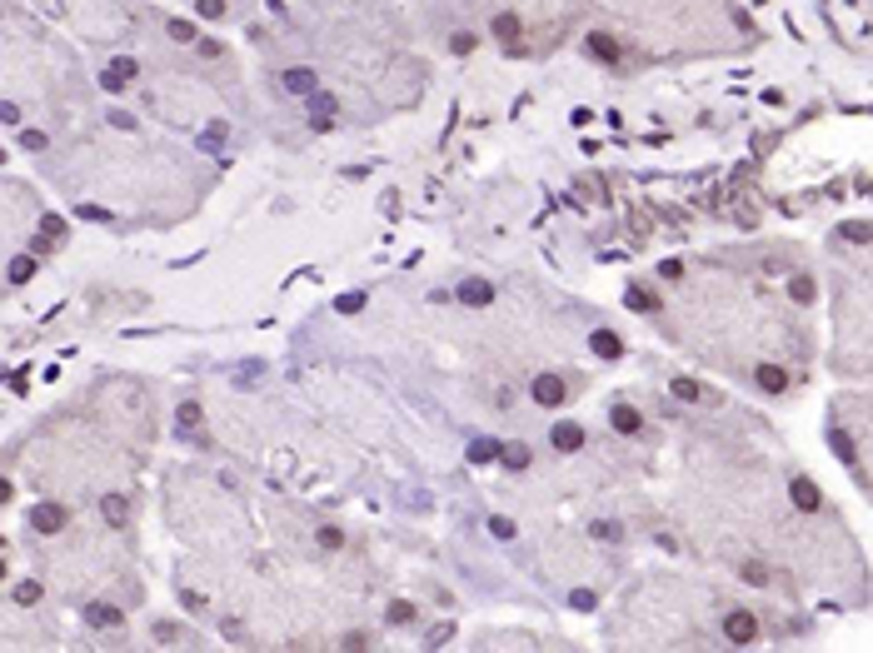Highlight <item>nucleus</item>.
<instances>
[{
	"label": "nucleus",
	"mask_w": 873,
	"mask_h": 653,
	"mask_svg": "<svg viewBox=\"0 0 873 653\" xmlns=\"http://www.w3.org/2000/svg\"><path fill=\"white\" fill-rule=\"evenodd\" d=\"M829 449H834V454H839L843 464H853V459H858V454H853V439H848L843 429H834V434H829Z\"/></svg>",
	"instance_id": "a878e982"
},
{
	"label": "nucleus",
	"mask_w": 873,
	"mask_h": 653,
	"mask_svg": "<svg viewBox=\"0 0 873 653\" xmlns=\"http://www.w3.org/2000/svg\"><path fill=\"white\" fill-rule=\"evenodd\" d=\"M529 394H534V404H544V409H559V404H569V384L559 374H539L534 384H529Z\"/></svg>",
	"instance_id": "f03ea898"
},
{
	"label": "nucleus",
	"mask_w": 873,
	"mask_h": 653,
	"mask_svg": "<svg viewBox=\"0 0 873 653\" xmlns=\"http://www.w3.org/2000/svg\"><path fill=\"white\" fill-rule=\"evenodd\" d=\"M499 464H504V469H529V449H524V444H504V449H499Z\"/></svg>",
	"instance_id": "393cba45"
},
{
	"label": "nucleus",
	"mask_w": 873,
	"mask_h": 653,
	"mask_svg": "<svg viewBox=\"0 0 873 653\" xmlns=\"http://www.w3.org/2000/svg\"><path fill=\"white\" fill-rule=\"evenodd\" d=\"M489 534H495V538H514V519H489Z\"/></svg>",
	"instance_id": "c9c22d12"
},
{
	"label": "nucleus",
	"mask_w": 873,
	"mask_h": 653,
	"mask_svg": "<svg viewBox=\"0 0 873 653\" xmlns=\"http://www.w3.org/2000/svg\"><path fill=\"white\" fill-rule=\"evenodd\" d=\"M569 604H574L579 614H589V609H594V588H574V593H569Z\"/></svg>",
	"instance_id": "473e14b6"
},
{
	"label": "nucleus",
	"mask_w": 873,
	"mask_h": 653,
	"mask_svg": "<svg viewBox=\"0 0 873 653\" xmlns=\"http://www.w3.org/2000/svg\"><path fill=\"white\" fill-rule=\"evenodd\" d=\"M110 125H115V130H135V115H125V110H110Z\"/></svg>",
	"instance_id": "a18cd8bd"
},
{
	"label": "nucleus",
	"mask_w": 873,
	"mask_h": 653,
	"mask_svg": "<svg viewBox=\"0 0 873 653\" xmlns=\"http://www.w3.org/2000/svg\"><path fill=\"white\" fill-rule=\"evenodd\" d=\"M589 349H594L599 359H619V354H624V344H619L614 330H594V335H589Z\"/></svg>",
	"instance_id": "9b49d317"
},
{
	"label": "nucleus",
	"mask_w": 873,
	"mask_h": 653,
	"mask_svg": "<svg viewBox=\"0 0 873 653\" xmlns=\"http://www.w3.org/2000/svg\"><path fill=\"white\" fill-rule=\"evenodd\" d=\"M200 15L205 20H220L225 15V0H200Z\"/></svg>",
	"instance_id": "e433bc0d"
},
{
	"label": "nucleus",
	"mask_w": 873,
	"mask_h": 653,
	"mask_svg": "<svg viewBox=\"0 0 873 653\" xmlns=\"http://www.w3.org/2000/svg\"><path fill=\"white\" fill-rule=\"evenodd\" d=\"M669 394H674V399H684V404H703V384H699V379H689V374H679V379H674V384H669Z\"/></svg>",
	"instance_id": "a211bd4d"
},
{
	"label": "nucleus",
	"mask_w": 873,
	"mask_h": 653,
	"mask_svg": "<svg viewBox=\"0 0 873 653\" xmlns=\"http://www.w3.org/2000/svg\"><path fill=\"white\" fill-rule=\"evenodd\" d=\"M753 379H758V389H769V394H784V389H789V374H784L779 364H758Z\"/></svg>",
	"instance_id": "f8f14e48"
},
{
	"label": "nucleus",
	"mask_w": 873,
	"mask_h": 653,
	"mask_svg": "<svg viewBox=\"0 0 873 653\" xmlns=\"http://www.w3.org/2000/svg\"><path fill=\"white\" fill-rule=\"evenodd\" d=\"M589 534H594V538H609V543H614V538H624V524H609V519H599Z\"/></svg>",
	"instance_id": "cd10ccee"
},
{
	"label": "nucleus",
	"mask_w": 873,
	"mask_h": 653,
	"mask_svg": "<svg viewBox=\"0 0 873 653\" xmlns=\"http://www.w3.org/2000/svg\"><path fill=\"white\" fill-rule=\"evenodd\" d=\"M414 619V604H390V623H409Z\"/></svg>",
	"instance_id": "58836bf2"
},
{
	"label": "nucleus",
	"mask_w": 873,
	"mask_h": 653,
	"mask_svg": "<svg viewBox=\"0 0 873 653\" xmlns=\"http://www.w3.org/2000/svg\"><path fill=\"white\" fill-rule=\"evenodd\" d=\"M0 120H6V125H20V105L6 100V105H0Z\"/></svg>",
	"instance_id": "a19ab883"
},
{
	"label": "nucleus",
	"mask_w": 873,
	"mask_h": 653,
	"mask_svg": "<svg viewBox=\"0 0 873 653\" xmlns=\"http://www.w3.org/2000/svg\"><path fill=\"white\" fill-rule=\"evenodd\" d=\"M624 304H629V309H644V314H654V309H659V299H654L649 290H639V285H629V295H624Z\"/></svg>",
	"instance_id": "4be33fe9"
},
{
	"label": "nucleus",
	"mask_w": 873,
	"mask_h": 653,
	"mask_svg": "<svg viewBox=\"0 0 873 653\" xmlns=\"http://www.w3.org/2000/svg\"><path fill=\"white\" fill-rule=\"evenodd\" d=\"M335 110H340V105H335L330 90H314V95H310V125H314V130H330V125H335Z\"/></svg>",
	"instance_id": "20e7f679"
},
{
	"label": "nucleus",
	"mask_w": 873,
	"mask_h": 653,
	"mask_svg": "<svg viewBox=\"0 0 873 653\" xmlns=\"http://www.w3.org/2000/svg\"><path fill=\"white\" fill-rule=\"evenodd\" d=\"M319 549H345V534H340L335 524H324V529H319Z\"/></svg>",
	"instance_id": "c85d7f7f"
},
{
	"label": "nucleus",
	"mask_w": 873,
	"mask_h": 653,
	"mask_svg": "<svg viewBox=\"0 0 873 653\" xmlns=\"http://www.w3.org/2000/svg\"><path fill=\"white\" fill-rule=\"evenodd\" d=\"M20 145L35 155V150H45V135H40V130H25V135H20Z\"/></svg>",
	"instance_id": "79ce46f5"
},
{
	"label": "nucleus",
	"mask_w": 873,
	"mask_h": 653,
	"mask_svg": "<svg viewBox=\"0 0 873 653\" xmlns=\"http://www.w3.org/2000/svg\"><path fill=\"white\" fill-rule=\"evenodd\" d=\"M459 299L464 304H489V299H495V285H489V280H459Z\"/></svg>",
	"instance_id": "2eb2a0df"
},
{
	"label": "nucleus",
	"mask_w": 873,
	"mask_h": 653,
	"mask_svg": "<svg viewBox=\"0 0 873 653\" xmlns=\"http://www.w3.org/2000/svg\"><path fill=\"white\" fill-rule=\"evenodd\" d=\"M195 50H200V56H210V60H215V56H225V45H220V40H210V35H200Z\"/></svg>",
	"instance_id": "4c0bfd02"
},
{
	"label": "nucleus",
	"mask_w": 873,
	"mask_h": 653,
	"mask_svg": "<svg viewBox=\"0 0 873 653\" xmlns=\"http://www.w3.org/2000/svg\"><path fill=\"white\" fill-rule=\"evenodd\" d=\"M175 419H180V434H190V429H200V419H205V409H200V404H195V399H185V404H180V414H175Z\"/></svg>",
	"instance_id": "b1692460"
},
{
	"label": "nucleus",
	"mask_w": 873,
	"mask_h": 653,
	"mask_svg": "<svg viewBox=\"0 0 873 653\" xmlns=\"http://www.w3.org/2000/svg\"><path fill=\"white\" fill-rule=\"evenodd\" d=\"M225 135H230V125H225V120H210V125H205V130L195 135V145H200V150H210V155H220Z\"/></svg>",
	"instance_id": "ddd939ff"
},
{
	"label": "nucleus",
	"mask_w": 873,
	"mask_h": 653,
	"mask_svg": "<svg viewBox=\"0 0 873 653\" xmlns=\"http://www.w3.org/2000/svg\"><path fill=\"white\" fill-rule=\"evenodd\" d=\"M499 439H469V464H489V459H499Z\"/></svg>",
	"instance_id": "aec40b11"
},
{
	"label": "nucleus",
	"mask_w": 873,
	"mask_h": 653,
	"mask_svg": "<svg viewBox=\"0 0 873 653\" xmlns=\"http://www.w3.org/2000/svg\"><path fill=\"white\" fill-rule=\"evenodd\" d=\"M789 295H794L798 304H808V299H813V280H803V275H798V280H789Z\"/></svg>",
	"instance_id": "c756f323"
},
{
	"label": "nucleus",
	"mask_w": 873,
	"mask_h": 653,
	"mask_svg": "<svg viewBox=\"0 0 873 653\" xmlns=\"http://www.w3.org/2000/svg\"><path fill=\"white\" fill-rule=\"evenodd\" d=\"M659 280H684V264H679V259H664V264H659Z\"/></svg>",
	"instance_id": "ea45409f"
},
{
	"label": "nucleus",
	"mask_w": 873,
	"mask_h": 653,
	"mask_svg": "<svg viewBox=\"0 0 873 653\" xmlns=\"http://www.w3.org/2000/svg\"><path fill=\"white\" fill-rule=\"evenodd\" d=\"M260 374H265V364H260V359H250V364H245V369L235 374V384H255Z\"/></svg>",
	"instance_id": "72a5a7b5"
},
{
	"label": "nucleus",
	"mask_w": 873,
	"mask_h": 653,
	"mask_svg": "<svg viewBox=\"0 0 873 653\" xmlns=\"http://www.w3.org/2000/svg\"><path fill=\"white\" fill-rule=\"evenodd\" d=\"M85 623H90V628H120L125 614H120L115 604H105V598H95V604H85Z\"/></svg>",
	"instance_id": "0eeeda50"
},
{
	"label": "nucleus",
	"mask_w": 873,
	"mask_h": 653,
	"mask_svg": "<svg viewBox=\"0 0 873 653\" xmlns=\"http://www.w3.org/2000/svg\"><path fill=\"white\" fill-rule=\"evenodd\" d=\"M335 309H340V314H359V309H364V295H359V290H355V295H340Z\"/></svg>",
	"instance_id": "7c9ffc66"
},
{
	"label": "nucleus",
	"mask_w": 873,
	"mask_h": 653,
	"mask_svg": "<svg viewBox=\"0 0 873 653\" xmlns=\"http://www.w3.org/2000/svg\"><path fill=\"white\" fill-rule=\"evenodd\" d=\"M744 578H748V583H763V578H769V569H763V564H744Z\"/></svg>",
	"instance_id": "c03bdc74"
},
{
	"label": "nucleus",
	"mask_w": 873,
	"mask_h": 653,
	"mask_svg": "<svg viewBox=\"0 0 873 653\" xmlns=\"http://www.w3.org/2000/svg\"><path fill=\"white\" fill-rule=\"evenodd\" d=\"M724 638L734 643V648H748V643H758V619L748 614V609H734L729 619H724Z\"/></svg>",
	"instance_id": "f257e3e1"
},
{
	"label": "nucleus",
	"mask_w": 873,
	"mask_h": 653,
	"mask_svg": "<svg viewBox=\"0 0 873 653\" xmlns=\"http://www.w3.org/2000/svg\"><path fill=\"white\" fill-rule=\"evenodd\" d=\"M789 494H794V504H798L803 514H818V509H824V494H818L813 479H789Z\"/></svg>",
	"instance_id": "423d86ee"
},
{
	"label": "nucleus",
	"mask_w": 873,
	"mask_h": 653,
	"mask_svg": "<svg viewBox=\"0 0 873 653\" xmlns=\"http://www.w3.org/2000/svg\"><path fill=\"white\" fill-rule=\"evenodd\" d=\"M280 80H285V90H290V95H305V100L319 90V75H314L310 65H295V70H285Z\"/></svg>",
	"instance_id": "6e6552de"
},
{
	"label": "nucleus",
	"mask_w": 873,
	"mask_h": 653,
	"mask_svg": "<svg viewBox=\"0 0 873 653\" xmlns=\"http://www.w3.org/2000/svg\"><path fill=\"white\" fill-rule=\"evenodd\" d=\"M80 214L85 220H110V209H100V205H80Z\"/></svg>",
	"instance_id": "49530a36"
},
{
	"label": "nucleus",
	"mask_w": 873,
	"mask_h": 653,
	"mask_svg": "<svg viewBox=\"0 0 873 653\" xmlns=\"http://www.w3.org/2000/svg\"><path fill=\"white\" fill-rule=\"evenodd\" d=\"M609 424H614V434H639V429H644V414H639L634 404H614V409H609Z\"/></svg>",
	"instance_id": "1a4fd4ad"
},
{
	"label": "nucleus",
	"mask_w": 873,
	"mask_h": 653,
	"mask_svg": "<svg viewBox=\"0 0 873 653\" xmlns=\"http://www.w3.org/2000/svg\"><path fill=\"white\" fill-rule=\"evenodd\" d=\"M40 230H45V240H60V235H65V220H60V214H45Z\"/></svg>",
	"instance_id": "2f4dec72"
},
{
	"label": "nucleus",
	"mask_w": 873,
	"mask_h": 653,
	"mask_svg": "<svg viewBox=\"0 0 873 653\" xmlns=\"http://www.w3.org/2000/svg\"><path fill=\"white\" fill-rule=\"evenodd\" d=\"M40 598H45V588H40V583H35V578H30V583H20V588H15V604H20V609H35V604H40Z\"/></svg>",
	"instance_id": "bb28decb"
},
{
	"label": "nucleus",
	"mask_w": 873,
	"mask_h": 653,
	"mask_svg": "<svg viewBox=\"0 0 873 653\" xmlns=\"http://www.w3.org/2000/svg\"><path fill=\"white\" fill-rule=\"evenodd\" d=\"M450 50H454V56H469V50H474V35H469V30L450 35Z\"/></svg>",
	"instance_id": "f704fd0d"
},
{
	"label": "nucleus",
	"mask_w": 873,
	"mask_h": 653,
	"mask_svg": "<svg viewBox=\"0 0 873 653\" xmlns=\"http://www.w3.org/2000/svg\"><path fill=\"white\" fill-rule=\"evenodd\" d=\"M753 6H758V0H753Z\"/></svg>",
	"instance_id": "de8ad7c7"
},
{
	"label": "nucleus",
	"mask_w": 873,
	"mask_h": 653,
	"mask_svg": "<svg viewBox=\"0 0 873 653\" xmlns=\"http://www.w3.org/2000/svg\"><path fill=\"white\" fill-rule=\"evenodd\" d=\"M549 444H554L559 454H574V449L584 444V429H579V424H554V434H549Z\"/></svg>",
	"instance_id": "9d476101"
},
{
	"label": "nucleus",
	"mask_w": 873,
	"mask_h": 653,
	"mask_svg": "<svg viewBox=\"0 0 873 653\" xmlns=\"http://www.w3.org/2000/svg\"><path fill=\"white\" fill-rule=\"evenodd\" d=\"M165 35L180 40V45H200V30H195L190 20H165Z\"/></svg>",
	"instance_id": "412c9836"
},
{
	"label": "nucleus",
	"mask_w": 873,
	"mask_h": 653,
	"mask_svg": "<svg viewBox=\"0 0 873 653\" xmlns=\"http://www.w3.org/2000/svg\"><path fill=\"white\" fill-rule=\"evenodd\" d=\"M30 529L35 534H60L65 529V509L60 504H35L30 509Z\"/></svg>",
	"instance_id": "39448f33"
},
{
	"label": "nucleus",
	"mask_w": 873,
	"mask_h": 653,
	"mask_svg": "<svg viewBox=\"0 0 873 653\" xmlns=\"http://www.w3.org/2000/svg\"><path fill=\"white\" fill-rule=\"evenodd\" d=\"M100 514H105V524H110V529H120V524H125V514H130L125 494H105V499H100Z\"/></svg>",
	"instance_id": "f3484780"
},
{
	"label": "nucleus",
	"mask_w": 873,
	"mask_h": 653,
	"mask_svg": "<svg viewBox=\"0 0 873 653\" xmlns=\"http://www.w3.org/2000/svg\"><path fill=\"white\" fill-rule=\"evenodd\" d=\"M839 240H848V245H868V240H873V225L848 220V225H839Z\"/></svg>",
	"instance_id": "5701e85b"
},
{
	"label": "nucleus",
	"mask_w": 873,
	"mask_h": 653,
	"mask_svg": "<svg viewBox=\"0 0 873 653\" xmlns=\"http://www.w3.org/2000/svg\"><path fill=\"white\" fill-rule=\"evenodd\" d=\"M584 45H589V56H599V60H609V65L619 60V40H614V35H604V30H594V35H589Z\"/></svg>",
	"instance_id": "4468645a"
},
{
	"label": "nucleus",
	"mask_w": 873,
	"mask_h": 653,
	"mask_svg": "<svg viewBox=\"0 0 873 653\" xmlns=\"http://www.w3.org/2000/svg\"><path fill=\"white\" fill-rule=\"evenodd\" d=\"M6 275H11V285H25V280H35V254H15V259L6 264Z\"/></svg>",
	"instance_id": "6ab92c4d"
},
{
	"label": "nucleus",
	"mask_w": 873,
	"mask_h": 653,
	"mask_svg": "<svg viewBox=\"0 0 873 653\" xmlns=\"http://www.w3.org/2000/svg\"><path fill=\"white\" fill-rule=\"evenodd\" d=\"M450 638H454V628H450V623H445V628H434V633H429V638H424V643H429V648H440V643H450Z\"/></svg>",
	"instance_id": "37998d69"
},
{
	"label": "nucleus",
	"mask_w": 873,
	"mask_h": 653,
	"mask_svg": "<svg viewBox=\"0 0 873 653\" xmlns=\"http://www.w3.org/2000/svg\"><path fill=\"white\" fill-rule=\"evenodd\" d=\"M135 75H140V65H135L130 56H115L110 65H105V75H100V85H105V90H125V85H130Z\"/></svg>",
	"instance_id": "7ed1b4c3"
},
{
	"label": "nucleus",
	"mask_w": 873,
	"mask_h": 653,
	"mask_svg": "<svg viewBox=\"0 0 873 653\" xmlns=\"http://www.w3.org/2000/svg\"><path fill=\"white\" fill-rule=\"evenodd\" d=\"M495 35L504 40V50L514 56V50H519V35H524V30H519V20H514V15L504 11V15H495Z\"/></svg>",
	"instance_id": "dca6fc26"
}]
</instances>
